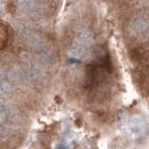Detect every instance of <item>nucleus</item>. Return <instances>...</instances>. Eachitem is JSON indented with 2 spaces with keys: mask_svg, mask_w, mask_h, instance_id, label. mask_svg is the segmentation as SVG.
Listing matches in <instances>:
<instances>
[{
  "mask_svg": "<svg viewBox=\"0 0 149 149\" xmlns=\"http://www.w3.org/2000/svg\"><path fill=\"white\" fill-rule=\"evenodd\" d=\"M125 129L132 137L139 139L143 137L147 132V125L141 116H132L126 120Z\"/></svg>",
  "mask_w": 149,
  "mask_h": 149,
  "instance_id": "f257e3e1",
  "label": "nucleus"
},
{
  "mask_svg": "<svg viewBox=\"0 0 149 149\" xmlns=\"http://www.w3.org/2000/svg\"><path fill=\"white\" fill-rule=\"evenodd\" d=\"M9 116L10 114H9L8 107L6 104L0 102V124L6 123L9 118Z\"/></svg>",
  "mask_w": 149,
  "mask_h": 149,
  "instance_id": "f03ea898",
  "label": "nucleus"
},
{
  "mask_svg": "<svg viewBox=\"0 0 149 149\" xmlns=\"http://www.w3.org/2000/svg\"><path fill=\"white\" fill-rule=\"evenodd\" d=\"M57 149H70V148L67 146H65V144H59Z\"/></svg>",
  "mask_w": 149,
  "mask_h": 149,
  "instance_id": "7ed1b4c3",
  "label": "nucleus"
}]
</instances>
